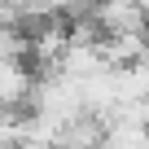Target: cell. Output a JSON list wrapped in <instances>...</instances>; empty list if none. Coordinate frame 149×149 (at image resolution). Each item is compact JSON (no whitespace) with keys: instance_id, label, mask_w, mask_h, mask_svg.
Here are the masks:
<instances>
[{"instance_id":"1","label":"cell","mask_w":149,"mask_h":149,"mask_svg":"<svg viewBox=\"0 0 149 149\" xmlns=\"http://www.w3.org/2000/svg\"><path fill=\"white\" fill-rule=\"evenodd\" d=\"M105 40L114 35H149V13L140 9V0H97V9L88 13Z\"/></svg>"},{"instance_id":"2","label":"cell","mask_w":149,"mask_h":149,"mask_svg":"<svg viewBox=\"0 0 149 149\" xmlns=\"http://www.w3.org/2000/svg\"><path fill=\"white\" fill-rule=\"evenodd\" d=\"M140 9H145V13H149V0H140Z\"/></svg>"}]
</instances>
